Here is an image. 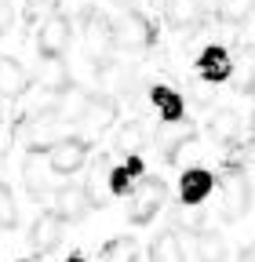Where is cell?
I'll return each instance as SVG.
<instances>
[{"label": "cell", "instance_id": "obj_1", "mask_svg": "<svg viewBox=\"0 0 255 262\" xmlns=\"http://www.w3.org/2000/svg\"><path fill=\"white\" fill-rule=\"evenodd\" d=\"M80 29H84V51H88V58H95V62H110V51H113V26H110V18L106 15H99V11H84V18H80Z\"/></svg>", "mask_w": 255, "mask_h": 262}, {"label": "cell", "instance_id": "obj_2", "mask_svg": "<svg viewBox=\"0 0 255 262\" xmlns=\"http://www.w3.org/2000/svg\"><path fill=\"white\" fill-rule=\"evenodd\" d=\"M251 208V186L244 179L241 168H233V164H226V175H222V219H244Z\"/></svg>", "mask_w": 255, "mask_h": 262}, {"label": "cell", "instance_id": "obj_3", "mask_svg": "<svg viewBox=\"0 0 255 262\" xmlns=\"http://www.w3.org/2000/svg\"><path fill=\"white\" fill-rule=\"evenodd\" d=\"M48 171L51 175H73L84 168V160H88V142L77 139V135H66V139H58L48 146Z\"/></svg>", "mask_w": 255, "mask_h": 262}, {"label": "cell", "instance_id": "obj_4", "mask_svg": "<svg viewBox=\"0 0 255 262\" xmlns=\"http://www.w3.org/2000/svg\"><path fill=\"white\" fill-rule=\"evenodd\" d=\"M164 201H168V186L161 179H142L135 196H132V204H128V219L135 226H146V222H153V215L161 211Z\"/></svg>", "mask_w": 255, "mask_h": 262}, {"label": "cell", "instance_id": "obj_5", "mask_svg": "<svg viewBox=\"0 0 255 262\" xmlns=\"http://www.w3.org/2000/svg\"><path fill=\"white\" fill-rule=\"evenodd\" d=\"M73 44V26L66 15H48L37 29V48L44 58H62Z\"/></svg>", "mask_w": 255, "mask_h": 262}, {"label": "cell", "instance_id": "obj_6", "mask_svg": "<svg viewBox=\"0 0 255 262\" xmlns=\"http://www.w3.org/2000/svg\"><path fill=\"white\" fill-rule=\"evenodd\" d=\"M113 40L128 51H142L153 44V22L142 11H128L117 26H113Z\"/></svg>", "mask_w": 255, "mask_h": 262}, {"label": "cell", "instance_id": "obj_7", "mask_svg": "<svg viewBox=\"0 0 255 262\" xmlns=\"http://www.w3.org/2000/svg\"><path fill=\"white\" fill-rule=\"evenodd\" d=\"M117 120V106H113V98L110 95H91L80 117L73 120L80 131H88V135H102V131H110V124Z\"/></svg>", "mask_w": 255, "mask_h": 262}, {"label": "cell", "instance_id": "obj_8", "mask_svg": "<svg viewBox=\"0 0 255 262\" xmlns=\"http://www.w3.org/2000/svg\"><path fill=\"white\" fill-rule=\"evenodd\" d=\"M91 208H95V201H91L88 186H77V182L58 186V193H55V215L62 222H80Z\"/></svg>", "mask_w": 255, "mask_h": 262}, {"label": "cell", "instance_id": "obj_9", "mask_svg": "<svg viewBox=\"0 0 255 262\" xmlns=\"http://www.w3.org/2000/svg\"><path fill=\"white\" fill-rule=\"evenodd\" d=\"M62 244V219L55 215V211H44L37 222H33V229H29V248H33V255H51L55 248Z\"/></svg>", "mask_w": 255, "mask_h": 262}, {"label": "cell", "instance_id": "obj_10", "mask_svg": "<svg viewBox=\"0 0 255 262\" xmlns=\"http://www.w3.org/2000/svg\"><path fill=\"white\" fill-rule=\"evenodd\" d=\"M211 186H215V179H211L208 168H186L182 179H179V201H182L186 208L204 204L208 193H211Z\"/></svg>", "mask_w": 255, "mask_h": 262}, {"label": "cell", "instance_id": "obj_11", "mask_svg": "<svg viewBox=\"0 0 255 262\" xmlns=\"http://www.w3.org/2000/svg\"><path fill=\"white\" fill-rule=\"evenodd\" d=\"M197 73H201L204 80H211V84L230 80V73H233V58H230V51L222 48V44L204 48V51H201V58H197Z\"/></svg>", "mask_w": 255, "mask_h": 262}, {"label": "cell", "instance_id": "obj_12", "mask_svg": "<svg viewBox=\"0 0 255 262\" xmlns=\"http://www.w3.org/2000/svg\"><path fill=\"white\" fill-rule=\"evenodd\" d=\"M168 26L179 33H189L204 22V0H168Z\"/></svg>", "mask_w": 255, "mask_h": 262}, {"label": "cell", "instance_id": "obj_13", "mask_svg": "<svg viewBox=\"0 0 255 262\" xmlns=\"http://www.w3.org/2000/svg\"><path fill=\"white\" fill-rule=\"evenodd\" d=\"M29 88V70L18 58L0 55V98H18Z\"/></svg>", "mask_w": 255, "mask_h": 262}, {"label": "cell", "instance_id": "obj_14", "mask_svg": "<svg viewBox=\"0 0 255 262\" xmlns=\"http://www.w3.org/2000/svg\"><path fill=\"white\" fill-rule=\"evenodd\" d=\"M150 102L161 110L164 124H179V120H182V95H179V91H172V88H164V84H153V88H150Z\"/></svg>", "mask_w": 255, "mask_h": 262}, {"label": "cell", "instance_id": "obj_15", "mask_svg": "<svg viewBox=\"0 0 255 262\" xmlns=\"http://www.w3.org/2000/svg\"><path fill=\"white\" fill-rule=\"evenodd\" d=\"M48 91H62V88H70V70H66V58H44L40 62V77H37Z\"/></svg>", "mask_w": 255, "mask_h": 262}, {"label": "cell", "instance_id": "obj_16", "mask_svg": "<svg viewBox=\"0 0 255 262\" xmlns=\"http://www.w3.org/2000/svg\"><path fill=\"white\" fill-rule=\"evenodd\" d=\"M150 262H182V241H179L175 229H168V233H161V237L153 241Z\"/></svg>", "mask_w": 255, "mask_h": 262}, {"label": "cell", "instance_id": "obj_17", "mask_svg": "<svg viewBox=\"0 0 255 262\" xmlns=\"http://www.w3.org/2000/svg\"><path fill=\"white\" fill-rule=\"evenodd\" d=\"M142 175V160H139V153L135 157H128L124 164H117V168L110 171V193H128V186H132V179H139Z\"/></svg>", "mask_w": 255, "mask_h": 262}, {"label": "cell", "instance_id": "obj_18", "mask_svg": "<svg viewBox=\"0 0 255 262\" xmlns=\"http://www.w3.org/2000/svg\"><path fill=\"white\" fill-rule=\"evenodd\" d=\"M146 124H139V120H132V124H124L120 131H117V149L120 153H128V157H135L142 146H146Z\"/></svg>", "mask_w": 255, "mask_h": 262}, {"label": "cell", "instance_id": "obj_19", "mask_svg": "<svg viewBox=\"0 0 255 262\" xmlns=\"http://www.w3.org/2000/svg\"><path fill=\"white\" fill-rule=\"evenodd\" d=\"M215 11H219V18L226 26H241V22H248L255 15V0H219Z\"/></svg>", "mask_w": 255, "mask_h": 262}, {"label": "cell", "instance_id": "obj_20", "mask_svg": "<svg viewBox=\"0 0 255 262\" xmlns=\"http://www.w3.org/2000/svg\"><path fill=\"white\" fill-rule=\"evenodd\" d=\"M211 135L219 139V142H233L237 139V127H241V120H237V113L233 110H219L215 117H211Z\"/></svg>", "mask_w": 255, "mask_h": 262}, {"label": "cell", "instance_id": "obj_21", "mask_svg": "<svg viewBox=\"0 0 255 262\" xmlns=\"http://www.w3.org/2000/svg\"><path fill=\"white\" fill-rule=\"evenodd\" d=\"M139 258V244L132 237H117L102 248V262H135Z\"/></svg>", "mask_w": 255, "mask_h": 262}, {"label": "cell", "instance_id": "obj_22", "mask_svg": "<svg viewBox=\"0 0 255 262\" xmlns=\"http://www.w3.org/2000/svg\"><path fill=\"white\" fill-rule=\"evenodd\" d=\"M197 258L201 262H226V244L219 233H197Z\"/></svg>", "mask_w": 255, "mask_h": 262}, {"label": "cell", "instance_id": "obj_23", "mask_svg": "<svg viewBox=\"0 0 255 262\" xmlns=\"http://www.w3.org/2000/svg\"><path fill=\"white\" fill-rule=\"evenodd\" d=\"M18 222V204H15V193L11 186L0 182V229H15Z\"/></svg>", "mask_w": 255, "mask_h": 262}, {"label": "cell", "instance_id": "obj_24", "mask_svg": "<svg viewBox=\"0 0 255 262\" xmlns=\"http://www.w3.org/2000/svg\"><path fill=\"white\" fill-rule=\"evenodd\" d=\"M230 77H237V88H241V91H251V88H255V51H248V55L241 58V66H233Z\"/></svg>", "mask_w": 255, "mask_h": 262}, {"label": "cell", "instance_id": "obj_25", "mask_svg": "<svg viewBox=\"0 0 255 262\" xmlns=\"http://www.w3.org/2000/svg\"><path fill=\"white\" fill-rule=\"evenodd\" d=\"M11 22H15V8H11V0H0V33L11 29Z\"/></svg>", "mask_w": 255, "mask_h": 262}, {"label": "cell", "instance_id": "obj_26", "mask_svg": "<svg viewBox=\"0 0 255 262\" xmlns=\"http://www.w3.org/2000/svg\"><path fill=\"white\" fill-rule=\"evenodd\" d=\"M26 4H29V8H55L58 0H26Z\"/></svg>", "mask_w": 255, "mask_h": 262}, {"label": "cell", "instance_id": "obj_27", "mask_svg": "<svg viewBox=\"0 0 255 262\" xmlns=\"http://www.w3.org/2000/svg\"><path fill=\"white\" fill-rule=\"evenodd\" d=\"M113 4H120V8H135L139 0H113Z\"/></svg>", "mask_w": 255, "mask_h": 262}, {"label": "cell", "instance_id": "obj_28", "mask_svg": "<svg viewBox=\"0 0 255 262\" xmlns=\"http://www.w3.org/2000/svg\"><path fill=\"white\" fill-rule=\"evenodd\" d=\"M244 262H255V244H251V248L244 251Z\"/></svg>", "mask_w": 255, "mask_h": 262}, {"label": "cell", "instance_id": "obj_29", "mask_svg": "<svg viewBox=\"0 0 255 262\" xmlns=\"http://www.w3.org/2000/svg\"><path fill=\"white\" fill-rule=\"evenodd\" d=\"M22 262H44V258H40V255H37V258H22Z\"/></svg>", "mask_w": 255, "mask_h": 262}, {"label": "cell", "instance_id": "obj_30", "mask_svg": "<svg viewBox=\"0 0 255 262\" xmlns=\"http://www.w3.org/2000/svg\"><path fill=\"white\" fill-rule=\"evenodd\" d=\"M0 120H4V102H0Z\"/></svg>", "mask_w": 255, "mask_h": 262}, {"label": "cell", "instance_id": "obj_31", "mask_svg": "<svg viewBox=\"0 0 255 262\" xmlns=\"http://www.w3.org/2000/svg\"><path fill=\"white\" fill-rule=\"evenodd\" d=\"M251 127H255V113H251Z\"/></svg>", "mask_w": 255, "mask_h": 262}]
</instances>
